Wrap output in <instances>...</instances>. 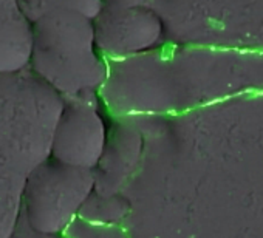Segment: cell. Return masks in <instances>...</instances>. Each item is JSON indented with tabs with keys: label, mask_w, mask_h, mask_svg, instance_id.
<instances>
[{
	"label": "cell",
	"mask_w": 263,
	"mask_h": 238,
	"mask_svg": "<svg viewBox=\"0 0 263 238\" xmlns=\"http://www.w3.org/2000/svg\"><path fill=\"white\" fill-rule=\"evenodd\" d=\"M149 0H102V5L107 7H118V8H137L146 7Z\"/></svg>",
	"instance_id": "30bf717a"
},
{
	"label": "cell",
	"mask_w": 263,
	"mask_h": 238,
	"mask_svg": "<svg viewBox=\"0 0 263 238\" xmlns=\"http://www.w3.org/2000/svg\"><path fill=\"white\" fill-rule=\"evenodd\" d=\"M95 44L105 61H119L157 47L163 34L160 17L147 7L102 5L93 19Z\"/></svg>",
	"instance_id": "5b68a950"
},
{
	"label": "cell",
	"mask_w": 263,
	"mask_h": 238,
	"mask_svg": "<svg viewBox=\"0 0 263 238\" xmlns=\"http://www.w3.org/2000/svg\"><path fill=\"white\" fill-rule=\"evenodd\" d=\"M62 97L30 70L0 74V238L21 216L31 172L50 156Z\"/></svg>",
	"instance_id": "6da1fadb"
},
{
	"label": "cell",
	"mask_w": 263,
	"mask_h": 238,
	"mask_svg": "<svg viewBox=\"0 0 263 238\" xmlns=\"http://www.w3.org/2000/svg\"><path fill=\"white\" fill-rule=\"evenodd\" d=\"M99 105L96 91L62 97L51 136V158L79 169L96 167L107 140Z\"/></svg>",
	"instance_id": "277c9868"
},
{
	"label": "cell",
	"mask_w": 263,
	"mask_h": 238,
	"mask_svg": "<svg viewBox=\"0 0 263 238\" xmlns=\"http://www.w3.org/2000/svg\"><path fill=\"white\" fill-rule=\"evenodd\" d=\"M10 238H67L65 235H44V233H37L34 232L28 224L27 221L24 220V216L21 215L19 216V221L11 233Z\"/></svg>",
	"instance_id": "9c48e42d"
},
{
	"label": "cell",
	"mask_w": 263,
	"mask_h": 238,
	"mask_svg": "<svg viewBox=\"0 0 263 238\" xmlns=\"http://www.w3.org/2000/svg\"><path fill=\"white\" fill-rule=\"evenodd\" d=\"M31 53V22L19 0H0V74L25 71Z\"/></svg>",
	"instance_id": "52a82bcc"
},
{
	"label": "cell",
	"mask_w": 263,
	"mask_h": 238,
	"mask_svg": "<svg viewBox=\"0 0 263 238\" xmlns=\"http://www.w3.org/2000/svg\"><path fill=\"white\" fill-rule=\"evenodd\" d=\"M143 149L138 119H115L102 155L93 169L95 193L101 196L118 195L130 173L135 170Z\"/></svg>",
	"instance_id": "8992f818"
},
{
	"label": "cell",
	"mask_w": 263,
	"mask_h": 238,
	"mask_svg": "<svg viewBox=\"0 0 263 238\" xmlns=\"http://www.w3.org/2000/svg\"><path fill=\"white\" fill-rule=\"evenodd\" d=\"M19 5L31 24L48 13L61 10L76 11L93 21L102 7V0H19Z\"/></svg>",
	"instance_id": "ba28073f"
},
{
	"label": "cell",
	"mask_w": 263,
	"mask_h": 238,
	"mask_svg": "<svg viewBox=\"0 0 263 238\" xmlns=\"http://www.w3.org/2000/svg\"><path fill=\"white\" fill-rule=\"evenodd\" d=\"M28 67L61 97L98 93L107 76V61L96 48L93 21L61 10L33 22Z\"/></svg>",
	"instance_id": "7a4b0ae2"
},
{
	"label": "cell",
	"mask_w": 263,
	"mask_h": 238,
	"mask_svg": "<svg viewBox=\"0 0 263 238\" xmlns=\"http://www.w3.org/2000/svg\"><path fill=\"white\" fill-rule=\"evenodd\" d=\"M93 192V170L48 156L25 183L21 215L37 233L64 235Z\"/></svg>",
	"instance_id": "3957f363"
}]
</instances>
